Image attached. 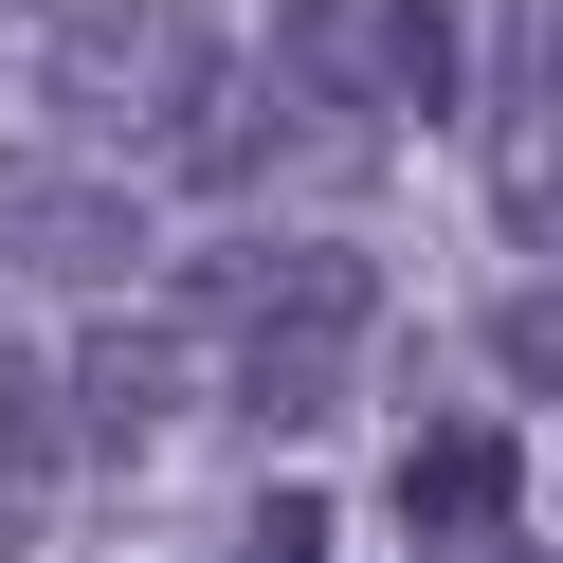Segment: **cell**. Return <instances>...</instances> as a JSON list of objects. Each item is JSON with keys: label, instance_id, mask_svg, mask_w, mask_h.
<instances>
[{"label": "cell", "instance_id": "obj_1", "mask_svg": "<svg viewBox=\"0 0 563 563\" xmlns=\"http://www.w3.org/2000/svg\"><path fill=\"white\" fill-rule=\"evenodd\" d=\"M37 74H55V110H74V128H110V146H146V164H183L200 128L236 110V55H219L200 0H74Z\"/></svg>", "mask_w": 563, "mask_h": 563}, {"label": "cell", "instance_id": "obj_2", "mask_svg": "<svg viewBox=\"0 0 563 563\" xmlns=\"http://www.w3.org/2000/svg\"><path fill=\"white\" fill-rule=\"evenodd\" d=\"M146 273V200L110 164H0V291H91L110 309Z\"/></svg>", "mask_w": 563, "mask_h": 563}, {"label": "cell", "instance_id": "obj_3", "mask_svg": "<svg viewBox=\"0 0 563 563\" xmlns=\"http://www.w3.org/2000/svg\"><path fill=\"white\" fill-rule=\"evenodd\" d=\"M255 74H273V110H291V128L364 146V110H382V0H273Z\"/></svg>", "mask_w": 563, "mask_h": 563}, {"label": "cell", "instance_id": "obj_4", "mask_svg": "<svg viewBox=\"0 0 563 563\" xmlns=\"http://www.w3.org/2000/svg\"><path fill=\"white\" fill-rule=\"evenodd\" d=\"M345 364H364V309H273V328H236L219 400L255 418V437H328V418H345Z\"/></svg>", "mask_w": 563, "mask_h": 563}, {"label": "cell", "instance_id": "obj_5", "mask_svg": "<svg viewBox=\"0 0 563 563\" xmlns=\"http://www.w3.org/2000/svg\"><path fill=\"white\" fill-rule=\"evenodd\" d=\"M183 400H200L183 328H128V309H110V328L74 345V437H91V454H146V437H164Z\"/></svg>", "mask_w": 563, "mask_h": 563}, {"label": "cell", "instance_id": "obj_6", "mask_svg": "<svg viewBox=\"0 0 563 563\" xmlns=\"http://www.w3.org/2000/svg\"><path fill=\"white\" fill-rule=\"evenodd\" d=\"M509 509H527V454L490 437V418H437V437L400 454V527H418V545H454V527H509Z\"/></svg>", "mask_w": 563, "mask_h": 563}, {"label": "cell", "instance_id": "obj_7", "mask_svg": "<svg viewBox=\"0 0 563 563\" xmlns=\"http://www.w3.org/2000/svg\"><path fill=\"white\" fill-rule=\"evenodd\" d=\"M382 110H418V128L473 110V37H454V0H382Z\"/></svg>", "mask_w": 563, "mask_h": 563}, {"label": "cell", "instance_id": "obj_8", "mask_svg": "<svg viewBox=\"0 0 563 563\" xmlns=\"http://www.w3.org/2000/svg\"><path fill=\"white\" fill-rule=\"evenodd\" d=\"M74 364H37V345H0V490H37V473H74Z\"/></svg>", "mask_w": 563, "mask_h": 563}, {"label": "cell", "instance_id": "obj_9", "mask_svg": "<svg viewBox=\"0 0 563 563\" xmlns=\"http://www.w3.org/2000/svg\"><path fill=\"white\" fill-rule=\"evenodd\" d=\"M490 364L563 400V255H545V291H509V309H490Z\"/></svg>", "mask_w": 563, "mask_h": 563}, {"label": "cell", "instance_id": "obj_10", "mask_svg": "<svg viewBox=\"0 0 563 563\" xmlns=\"http://www.w3.org/2000/svg\"><path fill=\"white\" fill-rule=\"evenodd\" d=\"M490 219H509L527 255H563V146H509V164H490Z\"/></svg>", "mask_w": 563, "mask_h": 563}, {"label": "cell", "instance_id": "obj_11", "mask_svg": "<svg viewBox=\"0 0 563 563\" xmlns=\"http://www.w3.org/2000/svg\"><path fill=\"white\" fill-rule=\"evenodd\" d=\"M236 563H328V509H309V490H273V509H255V545H236Z\"/></svg>", "mask_w": 563, "mask_h": 563}, {"label": "cell", "instance_id": "obj_12", "mask_svg": "<svg viewBox=\"0 0 563 563\" xmlns=\"http://www.w3.org/2000/svg\"><path fill=\"white\" fill-rule=\"evenodd\" d=\"M509 91H527V110H563V0H527V55H509Z\"/></svg>", "mask_w": 563, "mask_h": 563}, {"label": "cell", "instance_id": "obj_13", "mask_svg": "<svg viewBox=\"0 0 563 563\" xmlns=\"http://www.w3.org/2000/svg\"><path fill=\"white\" fill-rule=\"evenodd\" d=\"M418 563H563V545H527V527H454V545H418Z\"/></svg>", "mask_w": 563, "mask_h": 563}]
</instances>
